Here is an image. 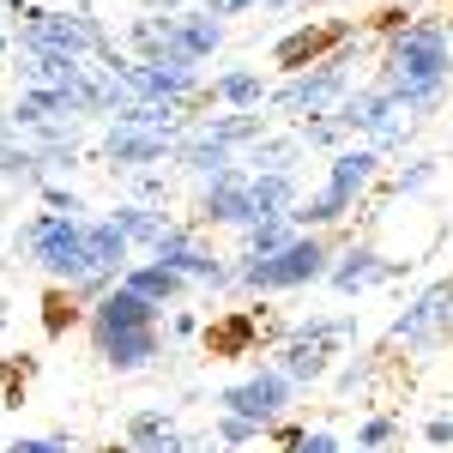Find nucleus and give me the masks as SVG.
<instances>
[{
	"mask_svg": "<svg viewBox=\"0 0 453 453\" xmlns=\"http://www.w3.org/2000/svg\"><path fill=\"white\" fill-rule=\"evenodd\" d=\"M387 97L399 91H423V85H453V19H435L423 12L411 25L381 42V73H375Z\"/></svg>",
	"mask_w": 453,
	"mask_h": 453,
	"instance_id": "1",
	"label": "nucleus"
},
{
	"mask_svg": "<svg viewBox=\"0 0 453 453\" xmlns=\"http://www.w3.org/2000/svg\"><path fill=\"white\" fill-rule=\"evenodd\" d=\"M12 248H25L36 273L49 284L73 290L79 279H91V254H85V218H61V211H31L19 230H12Z\"/></svg>",
	"mask_w": 453,
	"mask_h": 453,
	"instance_id": "2",
	"label": "nucleus"
},
{
	"mask_svg": "<svg viewBox=\"0 0 453 453\" xmlns=\"http://www.w3.org/2000/svg\"><path fill=\"white\" fill-rule=\"evenodd\" d=\"M350 67H357V36H350L345 49H333L320 67L290 73L284 85H273V104H266V109H279L290 127H309V121L333 115V109L357 91V73H350Z\"/></svg>",
	"mask_w": 453,
	"mask_h": 453,
	"instance_id": "3",
	"label": "nucleus"
},
{
	"mask_svg": "<svg viewBox=\"0 0 453 453\" xmlns=\"http://www.w3.org/2000/svg\"><path fill=\"white\" fill-rule=\"evenodd\" d=\"M333 254H339V248L326 242V236H314V230H303L284 254H266V260L236 254V290H248V296H290V290L326 284Z\"/></svg>",
	"mask_w": 453,
	"mask_h": 453,
	"instance_id": "4",
	"label": "nucleus"
},
{
	"mask_svg": "<svg viewBox=\"0 0 453 453\" xmlns=\"http://www.w3.org/2000/svg\"><path fill=\"white\" fill-rule=\"evenodd\" d=\"M387 345H405L418 357H435V350L453 345V279L423 284L405 309L387 320Z\"/></svg>",
	"mask_w": 453,
	"mask_h": 453,
	"instance_id": "5",
	"label": "nucleus"
},
{
	"mask_svg": "<svg viewBox=\"0 0 453 453\" xmlns=\"http://www.w3.org/2000/svg\"><path fill=\"white\" fill-rule=\"evenodd\" d=\"M145 260L181 273L188 284H206V290H230V284H236V260H224V254L206 242V230H200V224H181V218L157 236V248H151Z\"/></svg>",
	"mask_w": 453,
	"mask_h": 453,
	"instance_id": "6",
	"label": "nucleus"
},
{
	"mask_svg": "<svg viewBox=\"0 0 453 453\" xmlns=\"http://www.w3.org/2000/svg\"><path fill=\"white\" fill-rule=\"evenodd\" d=\"M290 405H296V387L279 375V363H254L248 375H236L230 387H218V405H211V411L248 418V423H260V429H273V423L290 418Z\"/></svg>",
	"mask_w": 453,
	"mask_h": 453,
	"instance_id": "7",
	"label": "nucleus"
},
{
	"mask_svg": "<svg viewBox=\"0 0 453 453\" xmlns=\"http://www.w3.org/2000/svg\"><path fill=\"white\" fill-rule=\"evenodd\" d=\"M188 224H200V230H248L254 224V170L230 164V170L206 175L200 194H194V218Z\"/></svg>",
	"mask_w": 453,
	"mask_h": 453,
	"instance_id": "8",
	"label": "nucleus"
},
{
	"mask_svg": "<svg viewBox=\"0 0 453 453\" xmlns=\"http://www.w3.org/2000/svg\"><path fill=\"white\" fill-rule=\"evenodd\" d=\"M350 36H357V25H339V19H303L296 31H284L279 42H273V67L290 79V73H309L320 67L333 49H345Z\"/></svg>",
	"mask_w": 453,
	"mask_h": 453,
	"instance_id": "9",
	"label": "nucleus"
},
{
	"mask_svg": "<svg viewBox=\"0 0 453 453\" xmlns=\"http://www.w3.org/2000/svg\"><path fill=\"white\" fill-rule=\"evenodd\" d=\"M411 266H418V260H393V254H381L375 242H345L333 254L326 284H333L339 296H363V290H375V284H393L399 273H411Z\"/></svg>",
	"mask_w": 453,
	"mask_h": 453,
	"instance_id": "10",
	"label": "nucleus"
},
{
	"mask_svg": "<svg viewBox=\"0 0 453 453\" xmlns=\"http://www.w3.org/2000/svg\"><path fill=\"white\" fill-rule=\"evenodd\" d=\"M175 140L164 134H140V127H121V121H109L104 140H97V157H104L115 175H140V170H157V164H170Z\"/></svg>",
	"mask_w": 453,
	"mask_h": 453,
	"instance_id": "11",
	"label": "nucleus"
},
{
	"mask_svg": "<svg viewBox=\"0 0 453 453\" xmlns=\"http://www.w3.org/2000/svg\"><path fill=\"white\" fill-rule=\"evenodd\" d=\"M91 350L115 375H140L164 357V326H121V333H91Z\"/></svg>",
	"mask_w": 453,
	"mask_h": 453,
	"instance_id": "12",
	"label": "nucleus"
},
{
	"mask_svg": "<svg viewBox=\"0 0 453 453\" xmlns=\"http://www.w3.org/2000/svg\"><path fill=\"white\" fill-rule=\"evenodd\" d=\"M333 357H339V345H333V339H303V333H284L279 350H273L279 375L296 387V393L326 381V375H333Z\"/></svg>",
	"mask_w": 453,
	"mask_h": 453,
	"instance_id": "13",
	"label": "nucleus"
},
{
	"mask_svg": "<svg viewBox=\"0 0 453 453\" xmlns=\"http://www.w3.org/2000/svg\"><path fill=\"white\" fill-rule=\"evenodd\" d=\"M381 175H387V157H381V151H369L363 140H350L345 151H333V157H326V188H333V194H345V200H357V206L375 194V181H381Z\"/></svg>",
	"mask_w": 453,
	"mask_h": 453,
	"instance_id": "14",
	"label": "nucleus"
},
{
	"mask_svg": "<svg viewBox=\"0 0 453 453\" xmlns=\"http://www.w3.org/2000/svg\"><path fill=\"white\" fill-rule=\"evenodd\" d=\"M224 36H230V25H224V19H211L206 6H188V12H175V36H170V55H164V61L206 67L211 55L224 49Z\"/></svg>",
	"mask_w": 453,
	"mask_h": 453,
	"instance_id": "15",
	"label": "nucleus"
},
{
	"mask_svg": "<svg viewBox=\"0 0 453 453\" xmlns=\"http://www.w3.org/2000/svg\"><path fill=\"white\" fill-rule=\"evenodd\" d=\"M273 104V85H266V73L260 67H224L206 79V91H200V109H236V115H248V109H266Z\"/></svg>",
	"mask_w": 453,
	"mask_h": 453,
	"instance_id": "16",
	"label": "nucleus"
},
{
	"mask_svg": "<svg viewBox=\"0 0 453 453\" xmlns=\"http://www.w3.org/2000/svg\"><path fill=\"white\" fill-rule=\"evenodd\" d=\"M49 121H85L73 91H55V85H19L12 97V127L31 134V127H49Z\"/></svg>",
	"mask_w": 453,
	"mask_h": 453,
	"instance_id": "17",
	"label": "nucleus"
},
{
	"mask_svg": "<svg viewBox=\"0 0 453 453\" xmlns=\"http://www.w3.org/2000/svg\"><path fill=\"white\" fill-rule=\"evenodd\" d=\"M121 326H164V309H151L127 284H115L97 309H85V333H121Z\"/></svg>",
	"mask_w": 453,
	"mask_h": 453,
	"instance_id": "18",
	"label": "nucleus"
},
{
	"mask_svg": "<svg viewBox=\"0 0 453 453\" xmlns=\"http://www.w3.org/2000/svg\"><path fill=\"white\" fill-rule=\"evenodd\" d=\"M303 157H309V145H303L296 127H266V134L242 151V164L254 175H296V170H303Z\"/></svg>",
	"mask_w": 453,
	"mask_h": 453,
	"instance_id": "19",
	"label": "nucleus"
},
{
	"mask_svg": "<svg viewBox=\"0 0 453 453\" xmlns=\"http://www.w3.org/2000/svg\"><path fill=\"white\" fill-rule=\"evenodd\" d=\"M393 97H387L381 85H375V79H369V85H357V91H350L345 104L333 109V115H339V127H345L350 140H369V134H375V127H381L387 115H393Z\"/></svg>",
	"mask_w": 453,
	"mask_h": 453,
	"instance_id": "20",
	"label": "nucleus"
},
{
	"mask_svg": "<svg viewBox=\"0 0 453 453\" xmlns=\"http://www.w3.org/2000/svg\"><path fill=\"white\" fill-rule=\"evenodd\" d=\"M104 218L121 230V236H127V242H134V254H151V248H157V236L175 224L164 206H140V200H121V206H109Z\"/></svg>",
	"mask_w": 453,
	"mask_h": 453,
	"instance_id": "21",
	"label": "nucleus"
},
{
	"mask_svg": "<svg viewBox=\"0 0 453 453\" xmlns=\"http://www.w3.org/2000/svg\"><path fill=\"white\" fill-rule=\"evenodd\" d=\"M121 284H127L134 296H145L151 309H175V303H181V296L194 290V284L181 279V273H170V266H157V260H134V266L121 273Z\"/></svg>",
	"mask_w": 453,
	"mask_h": 453,
	"instance_id": "22",
	"label": "nucleus"
},
{
	"mask_svg": "<svg viewBox=\"0 0 453 453\" xmlns=\"http://www.w3.org/2000/svg\"><path fill=\"white\" fill-rule=\"evenodd\" d=\"M260 339V309H230L206 326V357H248Z\"/></svg>",
	"mask_w": 453,
	"mask_h": 453,
	"instance_id": "23",
	"label": "nucleus"
},
{
	"mask_svg": "<svg viewBox=\"0 0 453 453\" xmlns=\"http://www.w3.org/2000/svg\"><path fill=\"white\" fill-rule=\"evenodd\" d=\"M85 254H91V273H115V279L134 266V242L109 218H85Z\"/></svg>",
	"mask_w": 453,
	"mask_h": 453,
	"instance_id": "24",
	"label": "nucleus"
},
{
	"mask_svg": "<svg viewBox=\"0 0 453 453\" xmlns=\"http://www.w3.org/2000/svg\"><path fill=\"white\" fill-rule=\"evenodd\" d=\"M230 164H242L236 151H224V145H211V140H200L194 127L175 140V151H170V170H181V175H194V181H206V175H218V170H230Z\"/></svg>",
	"mask_w": 453,
	"mask_h": 453,
	"instance_id": "25",
	"label": "nucleus"
},
{
	"mask_svg": "<svg viewBox=\"0 0 453 453\" xmlns=\"http://www.w3.org/2000/svg\"><path fill=\"white\" fill-rule=\"evenodd\" d=\"M350 211H357V200H345V194H333L326 181L314 188V194H303V206L290 211V224L296 230H314V236H326V230H339Z\"/></svg>",
	"mask_w": 453,
	"mask_h": 453,
	"instance_id": "26",
	"label": "nucleus"
},
{
	"mask_svg": "<svg viewBox=\"0 0 453 453\" xmlns=\"http://www.w3.org/2000/svg\"><path fill=\"white\" fill-rule=\"evenodd\" d=\"M303 206V175H254V224L290 218Z\"/></svg>",
	"mask_w": 453,
	"mask_h": 453,
	"instance_id": "27",
	"label": "nucleus"
},
{
	"mask_svg": "<svg viewBox=\"0 0 453 453\" xmlns=\"http://www.w3.org/2000/svg\"><path fill=\"white\" fill-rule=\"evenodd\" d=\"M85 67H91V61H67V55H25V61H19V79H25V85H55V91H73Z\"/></svg>",
	"mask_w": 453,
	"mask_h": 453,
	"instance_id": "28",
	"label": "nucleus"
},
{
	"mask_svg": "<svg viewBox=\"0 0 453 453\" xmlns=\"http://www.w3.org/2000/svg\"><path fill=\"white\" fill-rule=\"evenodd\" d=\"M303 230L290 224V218H273V224H248L242 230V254L248 260H266V254H284V248L296 242Z\"/></svg>",
	"mask_w": 453,
	"mask_h": 453,
	"instance_id": "29",
	"label": "nucleus"
},
{
	"mask_svg": "<svg viewBox=\"0 0 453 453\" xmlns=\"http://www.w3.org/2000/svg\"><path fill=\"white\" fill-rule=\"evenodd\" d=\"M411 140H418V121H411L405 109H393V115H387L363 145H369V151H381V157H399V151H411Z\"/></svg>",
	"mask_w": 453,
	"mask_h": 453,
	"instance_id": "30",
	"label": "nucleus"
},
{
	"mask_svg": "<svg viewBox=\"0 0 453 453\" xmlns=\"http://www.w3.org/2000/svg\"><path fill=\"white\" fill-rule=\"evenodd\" d=\"M170 429H181V423H175V411H164V405H145V411H134V418H127L121 441H127V448H151V441H157V435H170Z\"/></svg>",
	"mask_w": 453,
	"mask_h": 453,
	"instance_id": "31",
	"label": "nucleus"
},
{
	"mask_svg": "<svg viewBox=\"0 0 453 453\" xmlns=\"http://www.w3.org/2000/svg\"><path fill=\"white\" fill-rule=\"evenodd\" d=\"M211 441H218L224 453H236V448L266 441V429H260V423H248V418H224V411H211Z\"/></svg>",
	"mask_w": 453,
	"mask_h": 453,
	"instance_id": "32",
	"label": "nucleus"
},
{
	"mask_svg": "<svg viewBox=\"0 0 453 453\" xmlns=\"http://www.w3.org/2000/svg\"><path fill=\"white\" fill-rule=\"evenodd\" d=\"M441 175V157H405V170H393V194L411 200V194H429Z\"/></svg>",
	"mask_w": 453,
	"mask_h": 453,
	"instance_id": "33",
	"label": "nucleus"
},
{
	"mask_svg": "<svg viewBox=\"0 0 453 453\" xmlns=\"http://www.w3.org/2000/svg\"><path fill=\"white\" fill-rule=\"evenodd\" d=\"M296 134H303V145H309V151H326V157L350 145V134L339 127V115H320V121H309V127H296Z\"/></svg>",
	"mask_w": 453,
	"mask_h": 453,
	"instance_id": "34",
	"label": "nucleus"
},
{
	"mask_svg": "<svg viewBox=\"0 0 453 453\" xmlns=\"http://www.w3.org/2000/svg\"><path fill=\"white\" fill-rule=\"evenodd\" d=\"M399 441V418H387V411H369V418L357 423V448L363 453H381Z\"/></svg>",
	"mask_w": 453,
	"mask_h": 453,
	"instance_id": "35",
	"label": "nucleus"
},
{
	"mask_svg": "<svg viewBox=\"0 0 453 453\" xmlns=\"http://www.w3.org/2000/svg\"><path fill=\"white\" fill-rule=\"evenodd\" d=\"M127 200H140V206H170V175H164V170L127 175Z\"/></svg>",
	"mask_w": 453,
	"mask_h": 453,
	"instance_id": "36",
	"label": "nucleus"
},
{
	"mask_svg": "<svg viewBox=\"0 0 453 453\" xmlns=\"http://www.w3.org/2000/svg\"><path fill=\"white\" fill-rule=\"evenodd\" d=\"M36 194H42V211H61V218H85V200H79V188H67V181H42Z\"/></svg>",
	"mask_w": 453,
	"mask_h": 453,
	"instance_id": "37",
	"label": "nucleus"
},
{
	"mask_svg": "<svg viewBox=\"0 0 453 453\" xmlns=\"http://www.w3.org/2000/svg\"><path fill=\"white\" fill-rule=\"evenodd\" d=\"M218 453V441L211 435H188V429H170V435H157L151 448H140V453Z\"/></svg>",
	"mask_w": 453,
	"mask_h": 453,
	"instance_id": "38",
	"label": "nucleus"
},
{
	"mask_svg": "<svg viewBox=\"0 0 453 453\" xmlns=\"http://www.w3.org/2000/svg\"><path fill=\"white\" fill-rule=\"evenodd\" d=\"M6 453H79V441L73 435H19Z\"/></svg>",
	"mask_w": 453,
	"mask_h": 453,
	"instance_id": "39",
	"label": "nucleus"
},
{
	"mask_svg": "<svg viewBox=\"0 0 453 453\" xmlns=\"http://www.w3.org/2000/svg\"><path fill=\"white\" fill-rule=\"evenodd\" d=\"M266 435H273V441H279L284 453H303V441H309V429H303V423H290V418H284V423H273Z\"/></svg>",
	"mask_w": 453,
	"mask_h": 453,
	"instance_id": "40",
	"label": "nucleus"
},
{
	"mask_svg": "<svg viewBox=\"0 0 453 453\" xmlns=\"http://www.w3.org/2000/svg\"><path fill=\"white\" fill-rule=\"evenodd\" d=\"M423 441L429 448H453V411H435V418L423 423Z\"/></svg>",
	"mask_w": 453,
	"mask_h": 453,
	"instance_id": "41",
	"label": "nucleus"
},
{
	"mask_svg": "<svg viewBox=\"0 0 453 453\" xmlns=\"http://www.w3.org/2000/svg\"><path fill=\"white\" fill-rule=\"evenodd\" d=\"M200 6H206L211 19H224V25H230V19H242V12H254V6H266V0H200Z\"/></svg>",
	"mask_w": 453,
	"mask_h": 453,
	"instance_id": "42",
	"label": "nucleus"
},
{
	"mask_svg": "<svg viewBox=\"0 0 453 453\" xmlns=\"http://www.w3.org/2000/svg\"><path fill=\"white\" fill-rule=\"evenodd\" d=\"M303 453H345V441L320 423V429H309V441H303Z\"/></svg>",
	"mask_w": 453,
	"mask_h": 453,
	"instance_id": "43",
	"label": "nucleus"
},
{
	"mask_svg": "<svg viewBox=\"0 0 453 453\" xmlns=\"http://www.w3.org/2000/svg\"><path fill=\"white\" fill-rule=\"evenodd\" d=\"M170 333H175V339H194V333H200V314H188V309L170 314Z\"/></svg>",
	"mask_w": 453,
	"mask_h": 453,
	"instance_id": "44",
	"label": "nucleus"
},
{
	"mask_svg": "<svg viewBox=\"0 0 453 453\" xmlns=\"http://www.w3.org/2000/svg\"><path fill=\"white\" fill-rule=\"evenodd\" d=\"M357 387H363V363H345L339 369V393H357Z\"/></svg>",
	"mask_w": 453,
	"mask_h": 453,
	"instance_id": "45",
	"label": "nucleus"
},
{
	"mask_svg": "<svg viewBox=\"0 0 453 453\" xmlns=\"http://www.w3.org/2000/svg\"><path fill=\"white\" fill-rule=\"evenodd\" d=\"M188 6H200V0H145V12H188Z\"/></svg>",
	"mask_w": 453,
	"mask_h": 453,
	"instance_id": "46",
	"label": "nucleus"
},
{
	"mask_svg": "<svg viewBox=\"0 0 453 453\" xmlns=\"http://www.w3.org/2000/svg\"><path fill=\"white\" fill-rule=\"evenodd\" d=\"M273 12H309V0H266Z\"/></svg>",
	"mask_w": 453,
	"mask_h": 453,
	"instance_id": "47",
	"label": "nucleus"
},
{
	"mask_svg": "<svg viewBox=\"0 0 453 453\" xmlns=\"http://www.w3.org/2000/svg\"><path fill=\"white\" fill-rule=\"evenodd\" d=\"M104 453H140V448H127V441H109V448Z\"/></svg>",
	"mask_w": 453,
	"mask_h": 453,
	"instance_id": "48",
	"label": "nucleus"
},
{
	"mask_svg": "<svg viewBox=\"0 0 453 453\" xmlns=\"http://www.w3.org/2000/svg\"><path fill=\"white\" fill-rule=\"evenodd\" d=\"M393 6H405V12H411V6H418V0H393Z\"/></svg>",
	"mask_w": 453,
	"mask_h": 453,
	"instance_id": "49",
	"label": "nucleus"
},
{
	"mask_svg": "<svg viewBox=\"0 0 453 453\" xmlns=\"http://www.w3.org/2000/svg\"><path fill=\"white\" fill-rule=\"evenodd\" d=\"M6 411H12V405H6V393H0V418H6Z\"/></svg>",
	"mask_w": 453,
	"mask_h": 453,
	"instance_id": "50",
	"label": "nucleus"
},
{
	"mask_svg": "<svg viewBox=\"0 0 453 453\" xmlns=\"http://www.w3.org/2000/svg\"><path fill=\"white\" fill-rule=\"evenodd\" d=\"M6 49H12V42H6V36H0V55H6Z\"/></svg>",
	"mask_w": 453,
	"mask_h": 453,
	"instance_id": "51",
	"label": "nucleus"
},
{
	"mask_svg": "<svg viewBox=\"0 0 453 453\" xmlns=\"http://www.w3.org/2000/svg\"><path fill=\"white\" fill-rule=\"evenodd\" d=\"M309 6H326V0H309Z\"/></svg>",
	"mask_w": 453,
	"mask_h": 453,
	"instance_id": "52",
	"label": "nucleus"
},
{
	"mask_svg": "<svg viewBox=\"0 0 453 453\" xmlns=\"http://www.w3.org/2000/svg\"><path fill=\"white\" fill-rule=\"evenodd\" d=\"M345 453H363V448H345Z\"/></svg>",
	"mask_w": 453,
	"mask_h": 453,
	"instance_id": "53",
	"label": "nucleus"
}]
</instances>
